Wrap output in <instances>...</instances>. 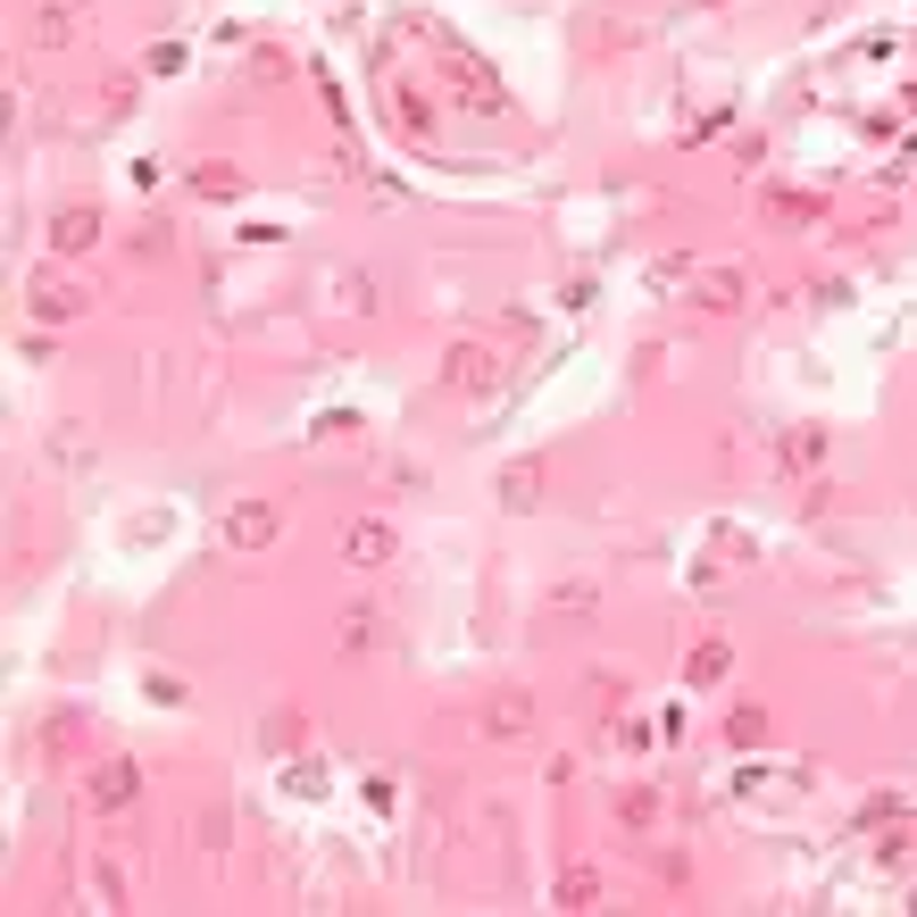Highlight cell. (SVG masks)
<instances>
[{"instance_id":"1","label":"cell","mask_w":917,"mask_h":917,"mask_svg":"<svg viewBox=\"0 0 917 917\" xmlns=\"http://www.w3.org/2000/svg\"><path fill=\"white\" fill-rule=\"evenodd\" d=\"M442 384L450 393H492V384H501V359H492L484 342H450L442 351Z\"/></svg>"},{"instance_id":"2","label":"cell","mask_w":917,"mask_h":917,"mask_svg":"<svg viewBox=\"0 0 917 917\" xmlns=\"http://www.w3.org/2000/svg\"><path fill=\"white\" fill-rule=\"evenodd\" d=\"M825 450H834V434H825V426H785L776 459H785L792 476H818V468H825Z\"/></svg>"},{"instance_id":"3","label":"cell","mask_w":917,"mask_h":917,"mask_svg":"<svg viewBox=\"0 0 917 917\" xmlns=\"http://www.w3.org/2000/svg\"><path fill=\"white\" fill-rule=\"evenodd\" d=\"M225 543H234V551H259V543H276V509H267V501L225 509Z\"/></svg>"},{"instance_id":"4","label":"cell","mask_w":917,"mask_h":917,"mask_svg":"<svg viewBox=\"0 0 917 917\" xmlns=\"http://www.w3.org/2000/svg\"><path fill=\"white\" fill-rule=\"evenodd\" d=\"M93 243H100V209H67L51 225V250H93Z\"/></svg>"},{"instance_id":"5","label":"cell","mask_w":917,"mask_h":917,"mask_svg":"<svg viewBox=\"0 0 917 917\" xmlns=\"http://www.w3.org/2000/svg\"><path fill=\"white\" fill-rule=\"evenodd\" d=\"M484 726L492 734H525V726H534V701H525V693H492L484 701Z\"/></svg>"},{"instance_id":"6","label":"cell","mask_w":917,"mask_h":917,"mask_svg":"<svg viewBox=\"0 0 917 917\" xmlns=\"http://www.w3.org/2000/svg\"><path fill=\"white\" fill-rule=\"evenodd\" d=\"M134 785H142V776H134L126 759H117V768H100V776H93V809H126Z\"/></svg>"},{"instance_id":"7","label":"cell","mask_w":917,"mask_h":917,"mask_svg":"<svg viewBox=\"0 0 917 917\" xmlns=\"http://www.w3.org/2000/svg\"><path fill=\"white\" fill-rule=\"evenodd\" d=\"M84 284H34V318H75V309H84Z\"/></svg>"},{"instance_id":"8","label":"cell","mask_w":917,"mask_h":917,"mask_svg":"<svg viewBox=\"0 0 917 917\" xmlns=\"http://www.w3.org/2000/svg\"><path fill=\"white\" fill-rule=\"evenodd\" d=\"M342 551H351V559L367 567V559H384V551H393V534H384L375 518H359V525H351V543H342Z\"/></svg>"},{"instance_id":"9","label":"cell","mask_w":917,"mask_h":917,"mask_svg":"<svg viewBox=\"0 0 917 917\" xmlns=\"http://www.w3.org/2000/svg\"><path fill=\"white\" fill-rule=\"evenodd\" d=\"M192 192L201 201H243V175L234 168H192Z\"/></svg>"},{"instance_id":"10","label":"cell","mask_w":917,"mask_h":917,"mask_svg":"<svg viewBox=\"0 0 917 917\" xmlns=\"http://www.w3.org/2000/svg\"><path fill=\"white\" fill-rule=\"evenodd\" d=\"M684 675H693V684H717V675H726V642H701V651H693V668H684Z\"/></svg>"},{"instance_id":"11","label":"cell","mask_w":917,"mask_h":917,"mask_svg":"<svg viewBox=\"0 0 917 917\" xmlns=\"http://www.w3.org/2000/svg\"><path fill=\"white\" fill-rule=\"evenodd\" d=\"M734 743H743V750H750V743H768V717L743 710V717H734Z\"/></svg>"},{"instance_id":"12","label":"cell","mask_w":917,"mask_h":917,"mask_svg":"<svg viewBox=\"0 0 917 917\" xmlns=\"http://www.w3.org/2000/svg\"><path fill=\"white\" fill-rule=\"evenodd\" d=\"M559 900H567V909H576V900H600V876H567V884H559Z\"/></svg>"}]
</instances>
